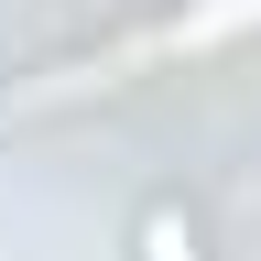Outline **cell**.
<instances>
[{
  "label": "cell",
  "mask_w": 261,
  "mask_h": 261,
  "mask_svg": "<svg viewBox=\"0 0 261 261\" xmlns=\"http://www.w3.org/2000/svg\"><path fill=\"white\" fill-rule=\"evenodd\" d=\"M130 261H207V207L185 185H152L130 207Z\"/></svg>",
  "instance_id": "obj_1"
}]
</instances>
